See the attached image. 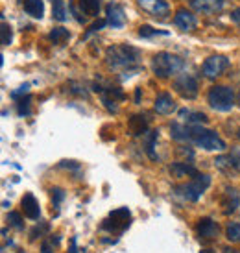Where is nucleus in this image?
Here are the masks:
<instances>
[{
    "label": "nucleus",
    "instance_id": "f257e3e1",
    "mask_svg": "<svg viewBox=\"0 0 240 253\" xmlns=\"http://www.w3.org/2000/svg\"><path fill=\"white\" fill-rule=\"evenodd\" d=\"M141 52L129 44H113L106 52V63L113 71H122L126 76L139 71Z\"/></svg>",
    "mask_w": 240,
    "mask_h": 253
},
{
    "label": "nucleus",
    "instance_id": "f03ea898",
    "mask_svg": "<svg viewBox=\"0 0 240 253\" xmlns=\"http://www.w3.org/2000/svg\"><path fill=\"white\" fill-rule=\"evenodd\" d=\"M189 133H191V141L196 144V146L203 148L207 152H224L226 150V142L218 137L216 131L212 129H207L201 124H194V126H189Z\"/></svg>",
    "mask_w": 240,
    "mask_h": 253
},
{
    "label": "nucleus",
    "instance_id": "7ed1b4c3",
    "mask_svg": "<svg viewBox=\"0 0 240 253\" xmlns=\"http://www.w3.org/2000/svg\"><path fill=\"white\" fill-rule=\"evenodd\" d=\"M185 67V61L176 54L170 52H159L152 59V71L157 78H170L181 72Z\"/></svg>",
    "mask_w": 240,
    "mask_h": 253
},
{
    "label": "nucleus",
    "instance_id": "20e7f679",
    "mask_svg": "<svg viewBox=\"0 0 240 253\" xmlns=\"http://www.w3.org/2000/svg\"><path fill=\"white\" fill-rule=\"evenodd\" d=\"M211 185V177L207 174H198L194 176L189 183H181L174 187V194L179 198H183L187 202H198L200 198L203 196V192L209 189Z\"/></svg>",
    "mask_w": 240,
    "mask_h": 253
},
{
    "label": "nucleus",
    "instance_id": "39448f33",
    "mask_svg": "<svg viewBox=\"0 0 240 253\" xmlns=\"http://www.w3.org/2000/svg\"><path fill=\"white\" fill-rule=\"evenodd\" d=\"M207 102L212 109L227 113L235 107V92L226 85H214L207 92Z\"/></svg>",
    "mask_w": 240,
    "mask_h": 253
},
{
    "label": "nucleus",
    "instance_id": "423d86ee",
    "mask_svg": "<svg viewBox=\"0 0 240 253\" xmlns=\"http://www.w3.org/2000/svg\"><path fill=\"white\" fill-rule=\"evenodd\" d=\"M129 224H131V212L127 207H122V209L113 211L102 222V229L109 233H124L129 227Z\"/></svg>",
    "mask_w": 240,
    "mask_h": 253
},
{
    "label": "nucleus",
    "instance_id": "0eeeda50",
    "mask_svg": "<svg viewBox=\"0 0 240 253\" xmlns=\"http://www.w3.org/2000/svg\"><path fill=\"white\" fill-rule=\"evenodd\" d=\"M172 87H174V91L185 100H194L198 96V80L192 76V74H179V76L172 82Z\"/></svg>",
    "mask_w": 240,
    "mask_h": 253
},
{
    "label": "nucleus",
    "instance_id": "6e6552de",
    "mask_svg": "<svg viewBox=\"0 0 240 253\" xmlns=\"http://www.w3.org/2000/svg\"><path fill=\"white\" fill-rule=\"evenodd\" d=\"M227 67H229V59L226 56H211L205 59L203 67H201V74L209 80H214L226 71Z\"/></svg>",
    "mask_w": 240,
    "mask_h": 253
},
{
    "label": "nucleus",
    "instance_id": "1a4fd4ad",
    "mask_svg": "<svg viewBox=\"0 0 240 253\" xmlns=\"http://www.w3.org/2000/svg\"><path fill=\"white\" fill-rule=\"evenodd\" d=\"M137 4L142 11L156 19H166L170 15V4L166 0H137Z\"/></svg>",
    "mask_w": 240,
    "mask_h": 253
},
{
    "label": "nucleus",
    "instance_id": "9d476101",
    "mask_svg": "<svg viewBox=\"0 0 240 253\" xmlns=\"http://www.w3.org/2000/svg\"><path fill=\"white\" fill-rule=\"evenodd\" d=\"M218 224L212 218H200L196 224V235L200 240H212L218 237Z\"/></svg>",
    "mask_w": 240,
    "mask_h": 253
},
{
    "label": "nucleus",
    "instance_id": "9b49d317",
    "mask_svg": "<svg viewBox=\"0 0 240 253\" xmlns=\"http://www.w3.org/2000/svg\"><path fill=\"white\" fill-rule=\"evenodd\" d=\"M106 21L109 26H113V28H122L124 24H126V13H124V7L120 6V4H107L106 7Z\"/></svg>",
    "mask_w": 240,
    "mask_h": 253
},
{
    "label": "nucleus",
    "instance_id": "f8f14e48",
    "mask_svg": "<svg viewBox=\"0 0 240 253\" xmlns=\"http://www.w3.org/2000/svg\"><path fill=\"white\" fill-rule=\"evenodd\" d=\"M174 24L179 30H183V32H192V30H196V26H198V21H196V17L189 9L179 7L176 11V17H174Z\"/></svg>",
    "mask_w": 240,
    "mask_h": 253
},
{
    "label": "nucleus",
    "instance_id": "ddd939ff",
    "mask_svg": "<svg viewBox=\"0 0 240 253\" xmlns=\"http://www.w3.org/2000/svg\"><path fill=\"white\" fill-rule=\"evenodd\" d=\"M21 207L24 216L30 218V220H39L41 218V207H39V202L36 200V196L32 192H26L24 198L21 200Z\"/></svg>",
    "mask_w": 240,
    "mask_h": 253
},
{
    "label": "nucleus",
    "instance_id": "4468645a",
    "mask_svg": "<svg viewBox=\"0 0 240 253\" xmlns=\"http://www.w3.org/2000/svg\"><path fill=\"white\" fill-rule=\"evenodd\" d=\"M191 6L200 11V13L205 15H212V13H218L220 9L224 7L226 0H189Z\"/></svg>",
    "mask_w": 240,
    "mask_h": 253
},
{
    "label": "nucleus",
    "instance_id": "2eb2a0df",
    "mask_svg": "<svg viewBox=\"0 0 240 253\" xmlns=\"http://www.w3.org/2000/svg\"><path fill=\"white\" fill-rule=\"evenodd\" d=\"M170 174L174 177H185V176L194 177V176H198V170H196V167H194L192 163L177 161L170 165Z\"/></svg>",
    "mask_w": 240,
    "mask_h": 253
},
{
    "label": "nucleus",
    "instance_id": "dca6fc26",
    "mask_svg": "<svg viewBox=\"0 0 240 253\" xmlns=\"http://www.w3.org/2000/svg\"><path fill=\"white\" fill-rule=\"evenodd\" d=\"M157 113H161V115H170L172 111H176V102L172 98V94L168 92H161L159 96L156 98V104H154Z\"/></svg>",
    "mask_w": 240,
    "mask_h": 253
},
{
    "label": "nucleus",
    "instance_id": "f3484780",
    "mask_svg": "<svg viewBox=\"0 0 240 253\" xmlns=\"http://www.w3.org/2000/svg\"><path fill=\"white\" fill-rule=\"evenodd\" d=\"M222 205L226 207V209H224L226 214L235 212L237 211V207L240 205V194L235 189H226V192H224V200H222Z\"/></svg>",
    "mask_w": 240,
    "mask_h": 253
},
{
    "label": "nucleus",
    "instance_id": "a211bd4d",
    "mask_svg": "<svg viewBox=\"0 0 240 253\" xmlns=\"http://www.w3.org/2000/svg\"><path fill=\"white\" fill-rule=\"evenodd\" d=\"M22 7L34 19H41L42 15H44V4H42V0H22Z\"/></svg>",
    "mask_w": 240,
    "mask_h": 253
},
{
    "label": "nucleus",
    "instance_id": "6ab92c4d",
    "mask_svg": "<svg viewBox=\"0 0 240 253\" xmlns=\"http://www.w3.org/2000/svg\"><path fill=\"white\" fill-rule=\"evenodd\" d=\"M81 13L89 17H98L100 13V0H80Z\"/></svg>",
    "mask_w": 240,
    "mask_h": 253
},
{
    "label": "nucleus",
    "instance_id": "aec40b11",
    "mask_svg": "<svg viewBox=\"0 0 240 253\" xmlns=\"http://www.w3.org/2000/svg\"><path fill=\"white\" fill-rule=\"evenodd\" d=\"M146 127H148L146 119L141 117V115H135V117L129 119V129H131V133L133 135H142L144 131H146Z\"/></svg>",
    "mask_w": 240,
    "mask_h": 253
},
{
    "label": "nucleus",
    "instance_id": "412c9836",
    "mask_svg": "<svg viewBox=\"0 0 240 253\" xmlns=\"http://www.w3.org/2000/svg\"><path fill=\"white\" fill-rule=\"evenodd\" d=\"M170 131H172V139H176V141H187V139H191L189 127L183 126V124L174 122V124L170 126Z\"/></svg>",
    "mask_w": 240,
    "mask_h": 253
},
{
    "label": "nucleus",
    "instance_id": "4be33fe9",
    "mask_svg": "<svg viewBox=\"0 0 240 253\" xmlns=\"http://www.w3.org/2000/svg\"><path fill=\"white\" fill-rule=\"evenodd\" d=\"M52 17L59 22L67 21V9H65L63 0H52Z\"/></svg>",
    "mask_w": 240,
    "mask_h": 253
},
{
    "label": "nucleus",
    "instance_id": "5701e85b",
    "mask_svg": "<svg viewBox=\"0 0 240 253\" xmlns=\"http://www.w3.org/2000/svg\"><path fill=\"white\" fill-rule=\"evenodd\" d=\"M48 37L54 44H65V42L71 39V34H69V30H65V28H54L50 32Z\"/></svg>",
    "mask_w": 240,
    "mask_h": 253
},
{
    "label": "nucleus",
    "instance_id": "b1692460",
    "mask_svg": "<svg viewBox=\"0 0 240 253\" xmlns=\"http://www.w3.org/2000/svg\"><path fill=\"white\" fill-rule=\"evenodd\" d=\"M157 137H159V131H150V135L144 139V148H146V154H148V157L152 159V161H156L157 159V154H156V141H157Z\"/></svg>",
    "mask_w": 240,
    "mask_h": 253
},
{
    "label": "nucleus",
    "instance_id": "393cba45",
    "mask_svg": "<svg viewBox=\"0 0 240 253\" xmlns=\"http://www.w3.org/2000/svg\"><path fill=\"white\" fill-rule=\"evenodd\" d=\"M226 237L229 242L233 244H240V224L239 222H231L226 227Z\"/></svg>",
    "mask_w": 240,
    "mask_h": 253
},
{
    "label": "nucleus",
    "instance_id": "a878e982",
    "mask_svg": "<svg viewBox=\"0 0 240 253\" xmlns=\"http://www.w3.org/2000/svg\"><path fill=\"white\" fill-rule=\"evenodd\" d=\"M181 117H191V119H187V122L189 124H207L209 122V119H207V115H203V113H191V111H181Z\"/></svg>",
    "mask_w": 240,
    "mask_h": 253
},
{
    "label": "nucleus",
    "instance_id": "bb28decb",
    "mask_svg": "<svg viewBox=\"0 0 240 253\" xmlns=\"http://www.w3.org/2000/svg\"><path fill=\"white\" fill-rule=\"evenodd\" d=\"M7 222H9V225H11V227H15L17 231H22V229H24L22 216L19 214V212H15V211L9 212V214H7Z\"/></svg>",
    "mask_w": 240,
    "mask_h": 253
},
{
    "label": "nucleus",
    "instance_id": "cd10ccee",
    "mask_svg": "<svg viewBox=\"0 0 240 253\" xmlns=\"http://www.w3.org/2000/svg\"><path fill=\"white\" fill-rule=\"evenodd\" d=\"M30 102H32L30 96L19 100V104H17V113H19V117H28L30 113H32L30 111Z\"/></svg>",
    "mask_w": 240,
    "mask_h": 253
},
{
    "label": "nucleus",
    "instance_id": "c85d7f7f",
    "mask_svg": "<svg viewBox=\"0 0 240 253\" xmlns=\"http://www.w3.org/2000/svg\"><path fill=\"white\" fill-rule=\"evenodd\" d=\"M157 34H161V36H166V32H161V30H154L152 26L148 24H144L139 28V36L141 37H152V36H157Z\"/></svg>",
    "mask_w": 240,
    "mask_h": 253
},
{
    "label": "nucleus",
    "instance_id": "c756f323",
    "mask_svg": "<svg viewBox=\"0 0 240 253\" xmlns=\"http://www.w3.org/2000/svg\"><path fill=\"white\" fill-rule=\"evenodd\" d=\"M0 34H2V44L7 46V44L11 42V37H13V34H11V26H7L6 22H2V30H0Z\"/></svg>",
    "mask_w": 240,
    "mask_h": 253
},
{
    "label": "nucleus",
    "instance_id": "7c9ffc66",
    "mask_svg": "<svg viewBox=\"0 0 240 253\" xmlns=\"http://www.w3.org/2000/svg\"><path fill=\"white\" fill-rule=\"evenodd\" d=\"M52 192V202H54V205H59L61 202L65 200V192H63V189H59V187H56V189H52L50 190Z\"/></svg>",
    "mask_w": 240,
    "mask_h": 253
},
{
    "label": "nucleus",
    "instance_id": "2f4dec72",
    "mask_svg": "<svg viewBox=\"0 0 240 253\" xmlns=\"http://www.w3.org/2000/svg\"><path fill=\"white\" fill-rule=\"evenodd\" d=\"M106 24H107V21H104V19H102V21H96V22H94V24L91 26V28L87 30V34L83 36V39H87L89 36H92V34H96V32H100V30L104 28Z\"/></svg>",
    "mask_w": 240,
    "mask_h": 253
},
{
    "label": "nucleus",
    "instance_id": "473e14b6",
    "mask_svg": "<svg viewBox=\"0 0 240 253\" xmlns=\"http://www.w3.org/2000/svg\"><path fill=\"white\" fill-rule=\"evenodd\" d=\"M231 163H233V169L239 170L240 172V148H235V150H231Z\"/></svg>",
    "mask_w": 240,
    "mask_h": 253
},
{
    "label": "nucleus",
    "instance_id": "72a5a7b5",
    "mask_svg": "<svg viewBox=\"0 0 240 253\" xmlns=\"http://www.w3.org/2000/svg\"><path fill=\"white\" fill-rule=\"evenodd\" d=\"M28 87L30 85L28 84H24V85H21V87H19V89H17V91H13L11 92V98H19V96H21V94H26V92H28Z\"/></svg>",
    "mask_w": 240,
    "mask_h": 253
},
{
    "label": "nucleus",
    "instance_id": "f704fd0d",
    "mask_svg": "<svg viewBox=\"0 0 240 253\" xmlns=\"http://www.w3.org/2000/svg\"><path fill=\"white\" fill-rule=\"evenodd\" d=\"M69 7H71V11L74 13V17H76V21H78V22H85V17H81V13L78 11V6H76L74 2H71V4H69Z\"/></svg>",
    "mask_w": 240,
    "mask_h": 253
},
{
    "label": "nucleus",
    "instance_id": "c9c22d12",
    "mask_svg": "<svg viewBox=\"0 0 240 253\" xmlns=\"http://www.w3.org/2000/svg\"><path fill=\"white\" fill-rule=\"evenodd\" d=\"M231 19H233V21L240 26V7H237V9L231 11Z\"/></svg>",
    "mask_w": 240,
    "mask_h": 253
},
{
    "label": "nucleus",
    "instance_id": "e433bc0d",
    "mask_svg": "<svg viewBox=\"0 0 240 253\" xmlns=\"http://www.w3.org/2000/svg\"><path fill=\"white\" fill-rule=\"evenodd\" d=\"M41 252H42V253H52V250H50V244H48V242H42Z\"/></svg>",
    "mask_w": 240,
    "mask_h": 253
},
{
    "label": "nucleus",
    "instance_id": "4c0bfd02",
    "mask_svg": "<svg viewBox=\"0 0 240 253\" xmlns=\"http://www.w3.org/2000/svg\"><path fill=\"white\" fill-rule=\"evenodd\" d=\"M71 253H76V239H72V248H71Z\"/></svg>",
    "mask_w": 240,
    "mask_h": 253
},
{
    "label": "nucleus",
    "instance_id": "58836bf2",
    "mask_svg": "<svg viewBox=\"0 0 240 253\" xmlns=\"http://www.w3.org/2000/svg\"><path fill=\"white\" fill-rule=\"evenodd\" d=\"M226 253H237V252H235V250H229V248H227V250H226Z\"/></svg>",
    "mask_w": 240,
    "mask_h": 253
},
{
    "label": "nucleus",
    "instance_id": "ea45409f",
    "mask_svg": "<svg viewBox=\"0 0 240 253\" xmlns=\"http://www.w3.org/2000/svg\"><path fill=\"white\" fill-rule=\"evenodd\" d=\"M237 102H239V106H240V91H239V96H237Z\"/></svg>",
    "mask_w": 240,
    "mask_h": 253
},
{
    "label": "nucleus",
    "instance_id": "a19ab883",
    "mask_svg": "<svg viewBox=\"0 0 240 253\" xmlns=\"http://www.w3.org/2000/svg\"><path fill=\"white\" fill-rule=\"evenodd\" d=\"M201 253H212V252H211V250H203Z\"/></svg>",
    "mask_w": 240,
    "mask_h": 253
},
{
    "label": "nucleus",
    "instance_id": "79ce46f5",
    "mask_svg": "<svg viewBox=\"0 0 240 253\" xmlns=\"http://www.w3.org/2000/svg\"><path fill=\"white\" fill-rule=\"evenodd\" d=\"M237 137H239V139H240V129H239V133H237Z\"/></svg>",
    "mask_w": 240,
    "mask_h": 253
}]
</instances>
